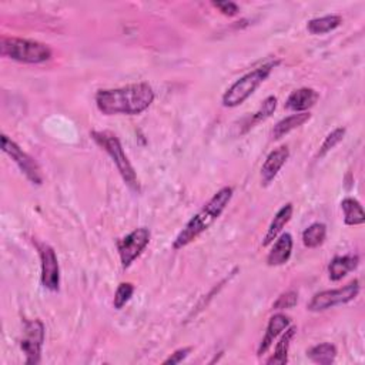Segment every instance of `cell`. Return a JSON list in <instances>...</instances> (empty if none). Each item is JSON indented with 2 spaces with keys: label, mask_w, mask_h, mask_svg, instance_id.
Segmentation results:
<instances>
[{
  "label": "cell",
  "mask_w": 365,
  "mask_h": 365,
  "mask_svg": "<svg viewBox=\"0 0 365 365\" xmlns=\"http://www.w3.org/2000/svg\"><path fill=\"white\" fill-rule=\"evenodd\" d=\"M288 158H289V150L287 145H279V147L274 148L265 157V160L261 165V182L264 187L269 185L275 180L277 174L284 167V164L287 163Z\"/></svg>",
  "instance_id": "cell-11"
},
{
  "label": "cell",
  "mask_w": 365,
  "mask_h": 365,
  "mask_svg": "<svg viewBox=\"0 0 365 365\" xmlns=\"http://www.w3.org/2000/svg\"><path fill=\"white\" fill-rule=\"evenodd\" d=\"M311 118V113L309 111H305V113H295V114H291V115H287L284 117L282 120H279L272 131H271V135H272V140H279L282 138L284 135H287L288 133H291L292 130L304 125L308 120Z\"/></svg>",
  "instance_id": "cell-18"
},
{
  "label": "cell",
  "mask_w": 365,
  "mask_h": 365,
  "mask_svg": "<svg viewBox=\"0 0 365 365\" xmlns=\"http://www.w3.org/2000/svg\"><path fill=\"white\" fill-rule=\"evenodd\" d=\"M327 238V225L324 222H312L302 231V244L307 248H317Z\"/></svg>",
  "instance_id": "cell-22"
},
{
  "label": "cell",
  "mask_w": 365,
  "mask_h": 365,
  "mask_svg": "<svg viewBox=\"0 0 365 365\" xmlns=\"http://www.w3.org/2000/svg\"><path fill=\"white\" fill-rule=\"evenodd\" d=\"M277 101H278V100H277L275 96H268V97H265L264 101L261 103V106L258 107V110L251 115L250 121L245 124V125H247L245 130H250V128L254 127L255 124H258V123L267 120V118L275 111V108H277Z\"/></svg>",
  "instance_id": "cell-23"
},
{
  "label": "cell",
  "mask_w": 365,
  "mask_h": 365,
  "mask_svg": "<svg viewBox=\"0 0 365 365\" xmlns=\"http://www.w3.org/2000/svg\"><path fill=\"white\" fill-rule=\"evenodd\" d=\"M294 240L289 232H281L272 242L271 250L267 254L265 262L269 267H279L288 262L292 254Z\"/></svg>",
  "instance_id": "cell-12"
},
{
  "label": "cell",
  "mask_w": 365,
  "mask_h": 365,
  "mask_svg": "<svg viewBox=\"0 0 365 365\" xmlns=\"http://www.w3.org/2000/svg\"><path fill=\"white\" fill-rule=\"evenodd\" d=\"M46 338V328L41 319L24 321L20 338V349L26 355L27 365H37L41 361V349Z\"/></svg>",
  "instance_id": "cell-8"
},
{
  "label": "cell",
  "mask_w": 365,
  "mask_h": 365,
  "mask_svg": "<svg viewBox=\"0 0 365 365\" xmlns=\"http://www.w3.org/2000/svg\"><path fill=\"white\" fill-rule=\"evenodd\" d=\"M359 289H361L359 281L352 279L348 284H345L344 287L317 292L308 302L307 308H308V311H312V312H321V311L334 308L336 305L348 304L356 298V295L359 294Z\"/></svg>",
  "instance_id": "cell-6"
},
{
  "label": "cell",
  "mask_w": 365,
  "mask_h": 365,
  "mask_svg": "<svg viewBox=\"0 0 365 365\" xmlns=\"http://www.w3.org/2000/svg\"><path fill=\"white\" fill-rule=\"evenodd\" d=\"M1 150L4 154H7L14 164L19 167L21 174L33 184V185H41L43 184V173L37 161L27 154L16 141H13L9 135L1 134Z\"/></svg>",
  "instance_id": "cell-7"
},
{
  "label": "cell",
  "mask_w": 365,
  "mask_h": 365,
  "mask_svg": "<svg viewBox=\"0 0 365 365\" xmlns=\"http://www.w3.org/2000/svg\"><path fill=\"white\" fill-rule=\"evenodd\" d=\"M211 6L215 7L221 14L232 17L240 13V7L234 1H211Z\"/></svg>",
  "instance_id": "cell-27"
},
{
  "label": "cell",
  "mask_w": 365,
  "mask_h": 365,
  "mask_svg": "<svg viewBox=\"0 0 365 365\" xmlns=\"http://www.w3.org/2000/svg\"><path fill=\"white\" fill-rule=\"evenodd\" d=\"M40 258V282L50 292H57L60 288V267L56 251L46 242H34Z\"/></svg>",
  "instance_id": "cell-10"
},
{
  "label": "cell",
  "mask_w": 365,
  "mask_h": 365,
  "mask_svg": "<svg viewBox=\"0 0 365 365\" xmlns=\"http://www.w3.org/2000/svg\"><path fill=\"white\" fill-rule=\"evenodd\" d=\"M234 190L232 187L220 188L182 227L175 240L173 241V248L175 251L182 250L194 240H197L202 232H205L224 212L227 205L232 198Z\"/></svg>",
  "instance_id": "cell-2"
},
{
  "label": "cell",
  "mask_w": 365,
  "mask_h": 365,
  "mask_svg": "<svg viewBox=\"0 0 365 365\" xmlns=\"http://www.w3.org/2000/svg\"><path fill=\"white\" fill-rule=\"evenodd\" d=\"M341 23H342V17L339 14H327L322 17L311 19L307 23V30L311 34H325L339 27Z\"/></svg>",
  "instance_id": "cell-21"
},
{
  "label": "cell",
  "mask_w": 365,
  "mask_h": 365,
  "mask_svg": "<svg viewBox=\"0 0 365 365\" xmlns=\"http://www.w3.org/2000/svg\"><path fill=\"white\" fill-rule=\"evenodd\" d=\"M345 128L344 127H336V128H334L325 138H324V141H322V144H321V147H319V150H318V153H317V158H322V157H325L334 147H336L341 141H342V138H344V135H345Z\"/></svg>",
  "instance_id": "cell-24"
},
{
  "label": "cell",
  "mask_w": 365,
  "mask_h": 365,
  "mask_svg": "<svg viewBox=\"0 0 365 365\" xmlns=\"http://www.w3.org/2000/svg\"><path fill=\"white\" fill-rule=\"evenodd\" d=\"M90 137L91 140L101 148L104 150L110 158L113 160L114 165L117 167V171L120 173L123 181L125 182V185L134 191L138 192L140 191V184H138V178L135 174V170L133 167V164L130 163L123 144L120 141V138L107 130H93L90 131Z\"/></svg>",
  "instance_id": "cell-3"
},
{
  "label": "cell",
  "mask_w": 365,
  "mask_h": 365,
  "mask_svg": "<svg viewBox=\"0 0 365 365\" xmlns=\"http://www.w3.org/2000/svg\"><path fill=\"white\" fill-rule=\"evenodd\" d=\"M191 351H192V346H182V348H178V349H175L168 358H165V359L163 361V364H164V365L180 364V362H182V361L190 355Z\"/></svg>",
  "instance_id": "cell-28"
},
{
  "label": "cell",
  "mask_w": 365,
  "mask_h": 365,
  "mask_svg": "<svg viewBox=\"0 0 365 365\" xmlns=\"http://www.w3.org/2000/svg\"><path fill=\"white\" fill-rule=\"evenodd\" d=\"M307 356L319 365H331L336 358V346L331 342H321L307 351Z\"/></svg>",
  "instance_id": "cell-20"
},
{
  "label": "cell",
  "mask_w": 365,
  "mask_h": 365,
  "mask_svg": "<svg viewBox=\"0 0 365 365\" xmlns=\"http://www.w3.org/2000/svg\"><path fill=\"white\" fill-rule=\"evenodd\" d=\"M298 304V292L289 289L282 292L272 304V309L281 311V309H289L294 308Z\"/></svg>",
  "instance_id": "cell-26"
},
{
  "label": "cell",
  "mask_w": 365,
  "mask_h": 365,
  "mask_svg": "<svg viewBox=\"0 0 365 365\" xmlns=\"http://www.w3.org/2000/svg\"><path fill=\"white\" fill-rule=\"evenodd\" d=\"M150 237L151 232L148 228L138 227L123 238L117 240V251L123 269H127L141 255L150 242Z\"/></svg>",
  "instance_id": "cell-9"
},
{
  "label": "cell",
  "mask_w": 365,
  "mask_h": 365,
  "mask_svg": "<svg viewBox=\"0 0 365 365\" xmlns=\"http://www.w3.org/2000/svg\"><path fill=\"white\" fill-rule=\"evenodd\" d=\"M96 106L104 115H137L154 101V90L145 83H133L118 88H101L94 96Z\"/></svg>",
  "instance_id": "cell-1"
},
{
  "label": "cell",
  "mask_w": 365,
  "mask_h": 365,
  "mask_svg": "<svg viewBox=\"0 0 365 365\" xmlns=\"http://www.w3.org/2000/svg\"><path fill=\"white\" fill-rule=\"evenodd\" d=\"M0 54L19 63L40 64L50 60L53 51L46 43L37 40L21 38L14 36H1Z\"/></svg>",
  "instance_id": "cell-4"
},
{
  "label": "cell",
  "mask_w": 365,
  "mask_h": 365,
  "mask_svg": "<svg viewBox=\"0 0 365 365\" xmlns=\"http://www.w3.org/2000/svg\"><path fill=\"white\" fill-rule=\"evenodd\" d=\"M359 265V257L356 254H345L334 257L328 264V277L331 281H341L346 274L356 269Z\"/></svg>",
  "instance_id": "cell-16"
},
{
  "label": "cell",
  "mask_w": 365,
  "mask_h": 365,
  "mask_svg": "<svg viewBox=\"0 0 365 365\" xmlns=\"http://www.w3.org/2000/svg\"><path fill=\"white\" fill-rule=\"evenodd\" d=\"M133 294H134V285L131 282H120L114 292V299H113L114 308L121 309L131 299Z\"/></svg>",
  "instance_id": "cell-25"
},
{
  "label": "cell",
  "mask_w": 365,
  "mask_h": 365,
  "mask_svg": "<svg viewBox=\"0 0 365 365\" xmlns=\"http://www.w3.org/2000/svg\"><path fill=\"white\" fill-rule=\"evenodd\" d=\"M294 212V205L292 202H287L284 204L274 215L272 221L269 222L267 232L262 238V247H268L269 244H272L275 241V238L282 232V228L289 222L291 217Z\"/></svg>",
  "instance_id": "cell-15"
},
{
  "label": "cell",
  "mask_w": 365,
  "mask_h": 365,
  "mask_svg": "<svg viewBox=\"0 0 365 365\" xmlns=\"http://www.w3.org/2000/svg\"><path fill=\"white\" fill-rule=\"evenodd\" d=\"M319 100V93L311 87H301L294 90L285 100L284 107L294 113H305L314 107Z\"/></svg>",
  "instance_id": "cell-13"
},
{
  "label": "cell",
  "mask_w": 365,
  "mask_h": 365,
  "mask_svg": "<svg viewBox=\"0 0 365 365\" xmlns=\"http://www.w3.org/2000/svg\"><path fill=\"white\" fill-rule=\"evenodd\" d=\"M279 64V60L265 63L235 80L222 94L221 103L224 107H238L241 106L271 74V71Z\"/></svg>",
  "instance_id": "cell-5"
},
{
  "label": "cell",
  "mask_w": 365,
  "mask_h": 365,
  "mask_svg": "<svg viewBox=\"0 0 365 365\" xmlns=\"http://www.w3.org/2000/svg\"><path fill=\"white\" fill-rule=\"evenodd\" d=\"M297 335V327L295 325H288L281 336H279V341L277 342L275 345V349H274V354L267 359V364H275V365H285L288 362V352H289V346H291V342L292 339L295 338Z\"/></svg>",
  "instance_id": "cell-17"
},
{
  "label": "cell",
  "mask_w": 365,
  "mask_h": 365,
  "mask_svg": "<svg viewBox=\"0 0 365 365\" xmlns=\"http://www.w3.org/2000/svg\"><path fill=\"white\" fill-rule=\"evenodd\" d=\"M341 210L344 212L345 225H362L365 222V212L361 202L352 197H346L341 201Z\"/></svg>",
  "instance_id": "cell-19"
},
{
  "label": "cell",
  "mask_w": 365,
  "mask_h": 365,
  "mask_svg": "<svg viewBox=\"0 0 365 365\" xmlns=\"http://www.w3.org/2000/svg\"><path fill=\"white\" fill-rule=\"evenodd\" d=\"M291 325V318L285 314H281V312H277L274 314L269 321H268V325H267V331H265V335L264 338L261 339L259 345H258V349H257V354L261 356L262 354H265L272 342L282 334V331Z\"/></svg>",
  "instance_id": "cell-14"
}]
</instances>
